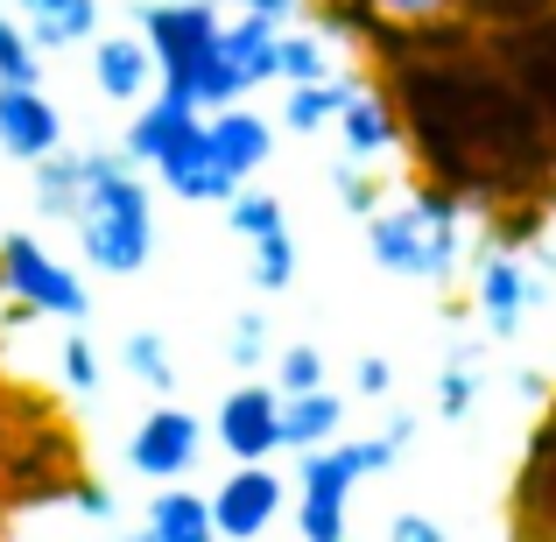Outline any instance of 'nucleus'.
<instances>
[{
  "label": "nucleus",
  "mask_w": 556,
  "mask_h": 542,
  "mask_svg": "<svg viewBox=\"0 0 556 542\" xmlns=\"http://www.w3.org/2000/svg\"><path fill=\"white\" fill-rule=\"evenodd\" d=\"M394 113L416 163L465 204L535 198L556 169V127L479 42L451 56H394Z\"/></svg>",
  "instance_id": "1"
},
{
  "label": "nucleus",
  "mask_w": 556,
  "mask_h": 542,
  "mask_svg": "<svg viewBox=\"0 0 556 542\" xmlns=\"http://www.w3.org/2000/svg\"><path fill=\"white\" fill-rule=\"evenodd\" d=\"M78 247L99 275H135L155 254V198L141 184L135 155L85 149V184H78Z\"/></svg>",
  "instance_id": "2"
},
{
  "label": "nucleus",
  "mask_w": 556,
  "mask_h": 542,
  "mask_svg": "<svg viewBox=\"0 0 556 542\" xmlns=\"http://www.w3.org/2000/svg\"><path fill=\"white\" fill-rule=\"evenodd\" d=\"M465 212H472V204H465L451 184L430 177L416 198H402V204L380 198L374 204L367 212V247H374V261L388 275L451 289L458 282V261H465Z\"/></svg>",
  "instance_id": "3"
},
{
  "label": "nucleus",
  "mask_w": 556,
  "mask_h": 542,
  "mask_svg": "<svg viewBox=\"0 0 556 542\" xmlns=\"http://www.w3.org/2000/svg\"><path fill=\"white\" fill-rule=\"evenodd\" d=\"M0 289H8V297H22L36 317H64V325H78V317L92 311L78 268H71V261H56L36 232H0Z\"/></svg>",
  "instance_id": "4"
},
{
  "label": "nucleus",
  "mask_w": 556,
  "mask_h": 542,
  "mask_svg": "<svg viewBox=\"0 0 556 542\" xmlns=\"http://www.w3.org/2000/svg\"><path fill=\"white\" fill-rule=\"evenodd\" d=\"M282 507H289V493H282V479H275V465L268 458H240L212 493V535L254 542V535H268L275 521H282Z\"/></svg>",
  "instance_id": "5"
},
{
  "label": "nucleus",
  "mask_w": 556,
  "mask_h": 542,
  "mask_svg": "<svg viewBox=\"0 0 556 542\" xmlns=\"http://www.w3.org/2000/svg\"><path fill=\"white\" fill-rule=\"evenodd\" d=\"M296 487H303V501H296V529H303V542H345V501H353L359 472H353V458H345L339 437L303 451Z\"/></svg>",
  "instance_id": "6"
},
{
  "label": "nucleus",
  "mask_w": 556,
  "mask_h": 542,
  "mask_svg": "<svg viewBox=\"0 0 556 542\" xmlns=\"http://www.w3.org/2000/svg\"><path fill=\"white\" fill-rule=\"evenodd\" d=\"M141 36H149V56L163 64V78H177L218 42V8L212 0H149Z\"/></svg>",
  "instance_id": "7"
},
{
  "label": "nucleus",
  "mask_w": 556,
  "mask_h": 542,
  "mask_svg": "<svg viewBox=\"0 0 556 542\" xmlns=\"http://www.w3.org/2000/svg\"><path fill=\"white\" fill-rule=\"evenodd\" d=\"M198 444H204V430H198V416L190 408H149V416L135 423V437H127V465H135L141 479H184L190 465H198Z\"/></svg>",
  "instance_id": "8"
},
{
  "label": "nucleus",
  "mask_w": 556,
  "mask_h": 542,
  "mask_svg": "<svg viewBox=\"0 0 556 542\" xmlns=\"http://www.w3.org/2000/svg\"><path fill=\"white\" fill-rule=\"evenodd\" d=\"M0 149L14 163H36V155L64 149V113L50 106V92H36L22 78H0Z\"/></svg>",
  "instance_id": "9"
},
{
  "label": "nucleus",
  "mask_w": 556,
  "mask_h": 542,
  "mask_svg": "<svg viewBox=\"0 0 556 542\" xmlns=\"http://www.w3.org/2000/svg\"><path fill=\"white\" fill-rule=\"evenodd\" d=\"M218 444H226L232 458H275V451H282V394L261 388V380L232 388L226 402H218Z\"/></svg>",
  "instance_id": "10"
},
{
  "label": "nucleus",
  "mask_w": 556,
  "mask_h": 542,
  "mask_svg": "<svg viewBox=\"0 0 556 542\" xmlns=\"http://www.w3.org/2000/svg\"><path fill=\"white\" fill-rule=\"evenodd\" d=\"M339 149H345V163H359V169H380L394 149H402V113H394V99L388 92H367V85H353V99L339 106Z\"/></svg>",
  "instance_id": "11"
},
{
  "label": "nucleus",
  "mask_w": 556,
  "mask_h": 542,
  "mask_svg": "<svg viewBox=\"0 0 556 542\" xmlns=\"http://www.w3.org/2000/svg\"><path fill=\"white\" fill-rule=\"evenodd\" d=\"M535 297H543V289L529 282V268H521L507 247H486V261H479V317H486L493 339H515Z\"/></svg>",
  "instance_id": "12"
},
{
  "label": "nucleus",
  "mask_w": 556,
  "mask_h": 542,
  "mask_svg": "<svg viewBox=\"0 0 556 542\" xmlns=\"http://www.w3.org/2000/svg\"><path fill=\"white\" fill-rule=\"evenodd\" d=\"M204 135H212V155H218V163H226L240 184H247V177H254V169L275 155V127L261 121V113H247L240 99H232V106H212Z\"/></svg>",
  "instance_id": "13"
},
{
  "label": "nucleus",
  "mask_w": 556,
  "mask_h": 542,
  "mask_svg": "<svg viewBox=\"0 0 556 542\" xmlns=\"http://www.w3.org/2000/svg\"><path fill=\"white\" fill-rule=\"evenodd\" d=\"M204 127V113L198 106H184V99H169V92H155L149 106L135 113V127H127V155H135V163H169V155L184 149L190 135H198Z\"/></svg>",
  "instance_id": "14"
},
{
  "label": "nucleus",
  "mask_w": 556,
  "mask_h": 542,
  "mask_svg": "<svg viewBox=\"0 0 556 542\" xmlns=\"http://www.w3.org/2000/svg\"><path fill=\"white\" fill-rule=\"evenodd\" d=\"M155 169H163V184L177 190V198H190V204H226L232 190H240V177L212 155V135H204V127L169 155V163H155Z\"/></svg>",
  "instance_id": "15"
},
{
  "label": "nucleus",
  "mask_w": 556,
  "mask_h": 542,
  "mask_svg": "<svg viewBox=\"0 0 556 542\" xmlns=\"http://www.w3.org/2000/svg\"><path fill=\"white\" fill-rule=\"evenodd\" d=\"M14 22L36 50H78L85 36H99V0H14Z\"/></svg>",
  "instance_id": "16"
},
{
  "label": "nucleus",
  "mask_w": 556,
  "mask_h": 542,
  "mask_svg": "<svg viewBox=\"0 0 556 542\" xmlns=\"http://www.w3.org/2000/svg\"><path fill=\"white\" fill-rule=\"evenodd\" d=\"M149 78H155L149 42H135V36H99L92 42V85L113 99V106H135V99L149 92Z\"/></svg>",
  "instance_id": "17"
},
{
  "label": "nucleus",
  "mask_w": 556,
  "mask_h": 542,
  "mask_svg": "<svg viewBox=\"0 0 556 542\" xmlns=\"http://www.w3.org/2000/svg\"><path fill=\"white\" fill-rule=\"evenodd\" d=\"M345 423V402L325 388H303V394H282V451H311V444H331Z\"/></svg>",
  "instance_id": "18"
},
{
  "label": "nucleus",
  "mask_w": 556,
  "mask_h": 542,
  "mask_svg": "<svg viewBox=\"0 0 556 542\" xmlns=\"http://www.w3.org/2000/svg\"><path fill=\"white\" fill-rule=\"evenodd\" d=\"M149 542H212V501L204 493H184V487H163L149 501Z\"/></svg>",
  "instance_id": "19"
},
{
  "label": "nucleus",
  "mask_w": 556,
  "mask_h": 542,
  "mask_svg": "<svg viewBox=\"0 0 556 542\" xmlns=\"http://www.w3.org/2000/svg\"><path fill=\"white\" fill-rule=\"evenodd\" d=\"M275 36H282V22H268V14H240V22H218V42H226L232 64L247 71V85H268V78H275Z\"/></svg>",
  "instance_id": "20"
},
{
  "label": "nucleus",
  "mask_w": 556,
  "mask_h": 542,
  "mask_svg": "<svg viewBox=\"0 0 556 542\" xmlns=\"http://www.w3.org/2000/svg\"><path fill=\"white\" fill-rule=\"evenodd\" d=\"M359 78H311V85H289L282 99V127H296V135H317V127L339 121V106L353 99Z\"/></svg>",
  "instance_id": "21"
},
{
  "label": "nucleus",
  "mask_w": 556,
  "mask_h": 542,
  "mask_svg": "<svg viewBox=\"0 0 556 542\" xmlns=\"http://www.w3.org/2000/svg\"><path fill=\"white\" fill-rule=\"evenodd\" d=\"M121 360H127V374H135L141 388H155V394H169V388H177V360H169L163 331H127Z\"/></svg>",
  "instance_id": "22"
},
{
  "label": "nucleus",
  "mask_w": 556,
  "mask_h": 542,
  "mask_svg": "<svg viewBox=\"0 0 556 542\" xmlns=\"http://www.w3.org/2000/svg\"><path fill=\"white\" fill-rule=\"evenodd\" d=\"M275 78L282 85L331 78V42L325 36H275Z\"/></svg>",
  "instance_id": "23"
},
{
  "label": "nucleus",
  "mask_w": 556,
  "mask_h": 542,
  "mask_svg": "<svg viewBox=\"0 0 556 542\" xmlns=\"http://www.w3.org/2000/svg\"><path fill=\"white\" fill-rule=\"evenodd\" d=\"M226 226L240 232V240H261V232H275V226H289V212H282V198L275 190H232L226 198Z\"/></svg>",
  "instance_id": "24"
},
{
  "label": "nucleus",
  "mask_w": 556,
  "mask_h": 542,
  "mask_svg": "<svg viewBox=\"0 0 556 542\" xmlns=\"http://www.w3.org/2000/svg\"><path fill=\"white\" fill-rule=\"evenodd\" d=\"M472 402H479V353L458 345V353L444 360V374H437V408H444V416H465Z\"/></svg>",
  "instance_id": "25"
},
{
  "label": "nucleus",
  "mask_w": 556,
  "mask_h": 542,
  "mask_svg": "<svg viewBox=\"0 0 556 542\" xmlns=\"http://www.w3.org/2000/svg\"><path fill=\"white\" fill-rule=\"evenodd\" d=\"M289 282H296V240H289V226H275L254 240V289H289Z\"/></svg>",
  "instance_id": "26"
},
{
  "label": "nucleus",
  "mask_w": 556,
  "mask_h": 542,
  "mask_svg": "<svg viewBox=\"0 0 556 542\" xmlns=\"http://www.w3.org/2000/svg\"><path fill=\"white\" fill-rule=\"evenodd\" d=\"M36 42H28V28L14 22V14H0V78H22V85H36L42 78V64H36Z\"/></svg>",
  "instance_id": "27"
},
{
  "label": "nucleus",
  "mask_w": 556,
  "mask_h": 542,
  "mask_svg": "<svg viewBox=\"0 0 556 542\" xmlns=\"http://www.w3.org/2000/svg\"><path fill=\"white\" fill-rule=\"evenodd\" d=\"M325 353L317 345H289L282 360H275V394H303V388H325Z\"/></svg>",
  "instance_id": "28"
},
{
  "label": "nucleus",
  "mask_w": 556,
  "mask_h": 542,
  "mask_svg": "<svg viewBox=\"0 0 556 542\" xmlns=\"http://www.w3.org/2000/svg\"><path fill=\"white\" fill-rule=\"evenodd\" d=\"M56 374H64L71 394H92V388H99V353H92V339H85V331H71V339H64V353H56Z\"/></svg>",
  "instance_id": "29"
},
{
  "label": "nucleus",
  "mask_w": 556,
  "mask_h": 542,
  "mask_svg": "<svg viewBox=\"0 0 556 542\" xmlns=\"http://www.w3.org/2000/svg\"><path fill=\"white\" fill-rule=\"evenodd\" d=\"M226 353L240 374H254L261 360H268V317H254V311H240L232 317V339H226Z\"/></svg>",
  "instance_id": "30"
},
{
  "label": "nucleus",
  "mask_w": 556,
  "mask_h": 542,
  "mask_svg": "<svg viewBox=\"0 0 556 542\" xmlns=\"http://www.w3.org/2000/svg\"><path fill=\"white\" fill-rule=\"evenodd\" d=\"M458 8H472V22H501V28H515V22H535V14H549L556 0H458Z\"/></svg>",
  "instance_id": "31"
},
{
  "label": "nucleus",
  "mask_w": 556,
  "mask_h": 542,
  "mask_svg": "<svg viewBox=\"0 0 556 542\" xmlns=\"http://www.w3.org/2000/svg\"><path fill=\"white\" fill-rule=\"evenodd\" d=\"M331 184H339V198H345V212H359V218H367L374 212V204L380 198H388V190H380L374 177H367V169H359V163H339V169H331Z\"/></svg>",
  "instance_id": "32"
},
{
  "label": "nucleus",
  "mask_w": 556,
  "mask_h": 542,
  "mask_svg": "<svg viewBox=\"0 0 556 542\" xmlns=\"http://www.w3.org/2000/svg\"><path fill=\"white\" fill-rule=\"evenodd\" d=\"M380 22H430V14H451L458 0H367Z\"/></svg>",
  "instance_id": "33"
},
{
  "label": "nucleus",
  "mask_w": 556,
  "mask_h": 542,
  "mask_svg": "<svg viewBox=\"0 0 556 542\" xmlns=\"http://www.w3.org/2000/svg\"><path fill=\"white\" fill-rule=\"evenodd\" d=\"M353 388H359V394H367V402H380V394H388V388H394V366H388V360H380V353H367V360H359V366H353Z\"/></svg>",
  "instance_id": "34"
},
{
  "label": "nucleus",
  "mask_w": 556,
  "mask_h": 542,
  "mask_svg": "<svg viewBox=\"0 0 556 542\" xmlns=\"http://www.w3.org/2000/svg\"><path fill=\"white\" fill-rule=\"evenodd\" d=\"M388 542H444V521H430V515H394L388 521Z\"/></svg>",
  "instance_id": "35"
},
{
  "label": "nucleus",
  "mask_w": 556,
  "mask_h": 542,
  "mask_svg": "<svg viewBox=\"0 0 556 542\" xmlns=\"http://www.w3.org/2000/svg\"><path fill=\"white\" fill-rule=\"evenodd\" d=\"M247 14H268V22H289V14H296V0H240Z\"/></svg>",
  "instance_id": "36"
}]
</instances>
